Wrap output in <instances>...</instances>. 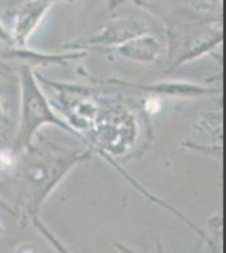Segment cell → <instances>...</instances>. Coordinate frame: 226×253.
I'll use <instances>...</instances> for the list:
<instances>
[{
    "label": "cell",
    "mask_w": 226,
    "mask_h": 253,
    "mask_svg": "<svg viewBox=\"0 0 226 253\" xmlns=\"http://www.w3.org/2000/svg\"><path fill=\"white\" fill-rule=\"evenodd\" d=\"M21 156V201L24 212L30 218L38 216L48 195L76 164L91 157V152L61 147L48 139H34Z\"/></svg>",
    "instance_id": "obj_1"
},
{
    "label": "cell",
    "mask_w": 226,
    "mask_h": 253,
    "mask_svg": "<svg viewBox=\"0 0 226 253\" xmlns=\"http://www.w3.org/2000/svg\"><path fill=\"white\" fill-rule=\"evenodd\" d=\"M20 88H21V111L20 123L16 134V142L13 147V153L19 154L26 150L34 137L38 134L40 129L47 125H54L82 139L71 126L54 112L51 103L48 102L45 93L42 92L40 82L37 80L36 72H33L30 65L24 64L20 68Z\"/></svg>",
    "instance_id": "obj_2"
},
{
    "label": "cell",
    "mask_w": 226,
    "mask_h": 253,
    "mask_svg": "<svg viewBox=\"0 0 226 253\" xmlns=\"http://www.w3.org/2000/svg\"><path fill=\"white\" fill-rule=\"evenodd\" d=\"M95 149L108 153L106 157L119 156L127 152L137 136V125L133 113L123 106H116L99 113L91 129Z\"/></svg>",
    "instance_id": "obj_3"
},
{
    "label": "cell",
    "mask_w": 226,
    "mask_h": 253,
    "mask_svg": "<svg viewBox=\"0 0 226 253\" xmlns=\"http://www.w3.org/2000/svg\"><path fill=\"white\" fill-rule=\"evenodd\" d=\"M60 0H29L20 7L16 14V20L13 26L11 40L16 48H24L29 42L31 34L38 27L45 13L50 10L54 3ZM72 1V0H64Z\"/></svg>",
    "instance_id": "obj_4"
},
{
    "label": "cell",
    "mask_w": 226,
    "mask_h": 253,
    "mask_svg": "<svg viewBox=\"0 0 226 253\" xmlns=\"http://www.w3.org/2000/svg\"><path fill=\"white\" fill-rule=\"evenodd\" d=\"M143 33H147V29L144 27V24L139 23V21L117 20L113 21L112 24H108L103 30L89 39L70 42V47H72L71 50H83L89 45L91 47L102 45V47L112 48V47H116L124 41H127L129 39H133L139 34H143Z\"/></svg>",
    "instance_id": "obj_5"
},
{
    "label": "cell",
    "mask_w": 226,
    "mask_h": 253,
    "mask_svg": "<svg viewBox=\"0 0 226 253\" xmlns=\"http://www.w3.org/2000/svg\"><path fill=\"white\" fill-rule=\"evenodd\" d=\"M103 82H111L114 85H120L126 88H132L137 91L147 92L151 93V96L164 95V96H173V98H196V96H206V95H214L219 89L199 85V84H192V82H158V84H132V82L119 81V80H108Z\"/></svg>",
    "instance_id": "obj_6"
},
{
    "label": "cell",
    "mask_w": 226,
    "mask_h": 253,
    "mask_svg": "<svg viewBox=\"0 0 226 253\" xmlns=\"http://www.w3.org/2000/svg\"><path fill=\"white\" fill-rule=\"evenodd\" d=\"M160 50H161L160 40L149 33L139 34L133 39H129L122 44L111 48L114 55H119L122 58L134 61V62H140V64L155 62L160 55Z\"/></svg>",
    "instance_id": "obj_7"
},
{
    "label": "cell",
    "mask_w": 226,
    "mask_h": 253,
    "mask_svg": "<svg viewBox=\"0 0 226 253\" xmlns=\"http://www.w3.org/2000/svg\"><path fill=\"white\" fill-rule=\"evenodd\" d=\"M29 219H30L31 222H33V225L36 226V229H37V231H38V232L41 233L42 236L45 238V241L50 243L52 248L55 249V252L71 253L68 249H67V248H65V246H64V245H62L61 242H60V241H58V239H57V238H55V236H54V233H51L50 231H48V228H47V226H45V225L38 219V216H30Z\"/></svg>",
    "instance_id": "obj_8"
},
{
    "label": "cell",
    "mask_w": 226,
    "mask_h": 253,
    "mask_svg": "<svg viewBox=\"0 0 226 253\" xmlns=\"http://www.w3.org/2000/svg\"><path fill=\"white\" fill-rule=\"evenodd\" d=\"M114 248H117L119 251L122 253H137L133 249H130V248H127V246H124L122 243H114ZM155 253H165L164 248H163V245L160 242L155 243Z\"/></svg>",
    "instance_id": "obj_9"
},
{
    "label": "cell",
    "mask_w": 226,
    "mask_h": 253,
    "mask_svg": "<svg viewBox=\"0 0 226 253\" xmlns=\"http://www.w3.org/2000/svg\"><path fill=\"white\" fill-rule=\"evenodd\" d=\"M0 41L4 42V44H9L13 45V40H11V33L9 30H6V27L1 24L0 21Z\"/></svg>",
    "instance_id": "obj_10"
},
{
    "label": "cell",
    "mask_w": 226,
    "mask_h": 253,
    "mask_svg": "<svg viewBox=\"0 0 226 253\" xmlns=\"http://www.w3.org/2000/svg\"><path fill=\"white\" fill-rule=\"evenodd\" d=\"M3 118H4V113H3V108H1V105H0V122L3 121Z\"/></svg>",
    "instance_id": "obj_11"
},
{
    "label": "cell",
    "mask_w": 226,
    "mask_h": 253,
    "mask_svg": "<svg viewBox=\"0 0 226 253\" xmlns=\"http://www.w3.org/2000/svg\"><path fill=\"white\" fill-rule=\"evenodd\" d=\"M3 231H4V228H3V225L0 223V233H3Z\"/></svg>",
    "instance_id": "obj_12"
}]
</instances>
